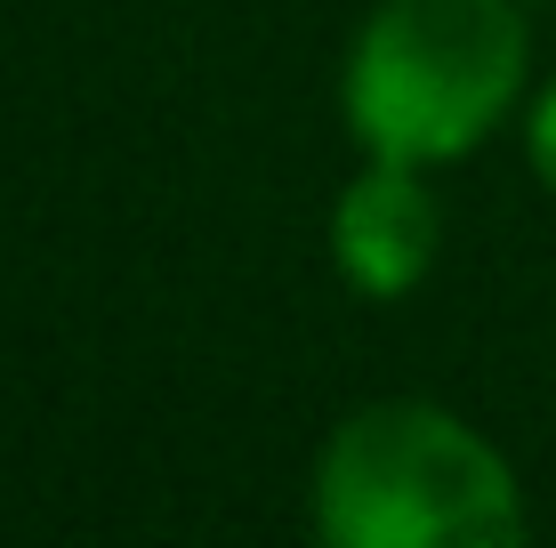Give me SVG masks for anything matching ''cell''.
Returning <instances> with one entry per match:
<instances>
[{"instance_id": "1", "label": "cell", "mask_w": 556, "mask_h": 548, "mask_svg": "<svg viewBox=\"0 0 556 548\" xmlns=\"http://www.w3.org/2000/svg\"><path fill=\"white\" fill-rule=\"evenodd\" d=\"M306 517L331 548H516L532 533L508 451L428 395L355 404L315 451Z\"/></svg>"}, {"instance_id": "2", "label": "cell", "mask_w": 556, "mask_h": 548, "mask_svg": "<svg viewBox=\"0 0 556 548\" xmlns=\"http://www.w3.org/2000/svg\"><path fill=\"white\" fill-rule=\"evenodd\" d=\"M525 9L532 0H379L339 73L348 138L412 169L476 154L532 81Z\"/></svg>"}, {"instance_id": "3", "label": "cell", "mask_w": 556, "mask_h": 548, "mask_svg": "<svg viewBox=\"0 0 556 548\" xmlns=\"http://www.w3.org/2000/svg\"><path fill=\"white\" fill-rule=\"evenodd\" d=\"M323 242H331V275L348 282L355 298H371V307L412 298L419 282L435 275V251H444V211H435V194H428V169L371 154L331 194Z\"/></svg>"}, {"instance_id": "4", "label": "cell", "mask_w": 556, "mask_h": 548, "mask_svg": "<svg viewBox=\"0 0 556 548\" xmlns=\"http://www.w3.org/2000/svg\"><path fill=\"white\" fill-rule=\"evenodd\" d=\"M525 162H532V178L556 194V73H548V89L525 105Z\"/></svg>"}]
</instances>
